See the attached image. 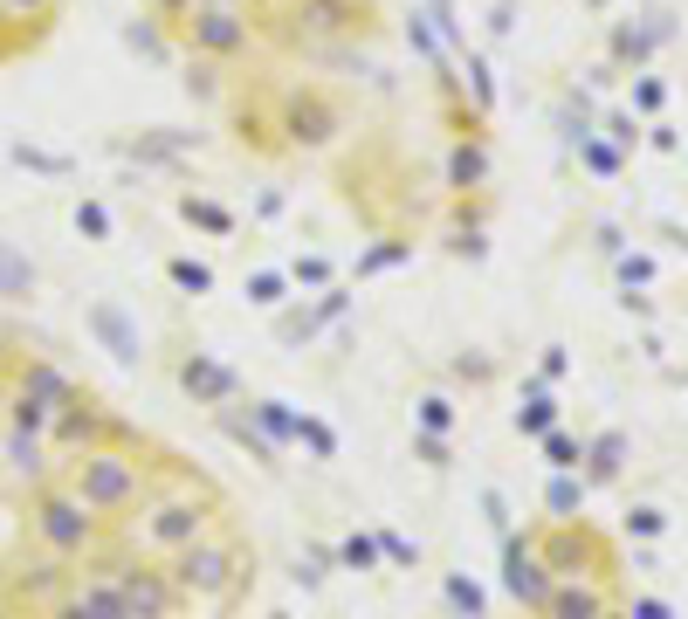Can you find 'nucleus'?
Returning a JSON list of instances; mask_svg holds the SVG:
<instances>
[{"mask_svg": "<svg viewBox=\"0 0 688 619\" xmlns=\"http://www.w3.org/2000/svg\"><path fill=\"white\" fill-rule=\"evenodd\" d=\"M248 578H255V551H241L235 530H207L200 543H186L180 558H172V585L180 592H207L213 613H228L248 592Z\"/></svg>", "mask_w": 688, "mask_h": 619, "instance_id": "1", "label": "nucleus"}, {"mask_svg": "<svg viewBox=\"0 0 688 619\" xmlns=\"http://www.w3.org/2000/svg\"><path fill=\"white\" fill-rule=\"evenodd\" d=\"M69 21V0H0V76L28 69Z\"/></svg>", "mask_w": 688, "mask_h": 619, "instance_id": "2", "label": "nucleus"}, {"mask_svg": "<svg viewBox=\"0 0 688 619\" xmlns=\"http://www.w3.org/2000/svg\"><path fill=\"white\" fill-rule=\"evenodd\" d=\"M509 592L524 606H544V592H551V565H544V543L537 537L509 543Z\"/></svg>", "mask_w": 688, "mask_h": 619, "instance_id": "3", "label": "nucleus"}, {"mask_svg": "<svg viewBox=\"0 0 688 619\" xmlns=\"http://www.w3.org/2000/svg\"><path fill=\"white\" fill-rule=\"evenodd\" d=\"M537 613L544 619H599V592H585V585H572V578H564V585L551 578V592H544Z\"/></svg>", "mask_w": 688, "mask_h": 619, "instance_id": "4", "label": "nucleus"}, {"mask_svg": "<svg viewBox=\"0 0 688 619\" xmlns=\"http://www.w3.org/2000/svg\"><path fill=\"white\" fill-rule=\"evenodd\" d=\"M448 599H454V606H468V613H476V606H482V599H476V585H468V578H454V585H448Z\"/></svg>", "mask_w": 688, "mask_h": 619, "instance_id": "5", "label": "nucleus"}, {"mask_svg": "<svg viewBox=\"0 0 688 619\" xmlns=\"http://www.w3.org/2000/svg\"><path fill=\"white\" fill-rule=\"evenodd\" d=\"M634 619H668V606H661V599H640V606H634Z\"/></svg>", "mask_w": 688, "mask_h": 619, "instance_id": "6", "label": "nucleus"}, {"mask_svg": "<svg viewBox=\"0 0 688 619\" xmlns=\"http://www.w3.org/2000/svg\"><path fill=\"white\" fill-rule=\"evenodd\" d=\"M606 619H634V613H606Z\"/></svg>", "mask_w": 688, "mask_h": 619, "instance_id": "7", "label": "nucleus"}]
</instances>
